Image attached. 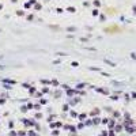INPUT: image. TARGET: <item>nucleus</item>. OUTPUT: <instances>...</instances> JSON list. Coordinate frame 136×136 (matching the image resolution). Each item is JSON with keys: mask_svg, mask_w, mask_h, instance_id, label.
<instances>
[{"mask_svg": "<svg viewBox=\"0 0 136 136\" xmlns=\"http://www.w3.org/2000/svg\"><path fill=\"white\" fill-rule=\"evenodd\" d=\"M133 11H135V14H136V5H133Z\"/></svg>", "mask_w": 136, "mask_h": 136, "instance_id": "1", "label": "nucleus"}]
</instances>
